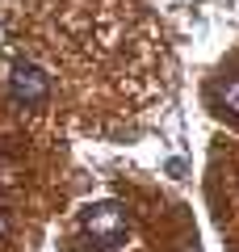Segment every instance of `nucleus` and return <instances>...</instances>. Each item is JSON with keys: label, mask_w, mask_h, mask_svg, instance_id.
Segmentation results:
<instances>
[{"label": "nucleus", "mask_w": 239, "mask_h": 252, "mask_svg": "<svg viewBox=\"0 0 239 252\" xmlns=\"http://www.w3.org/2000/svg\"><path fill=\"white\" fill-rule=\"evenodd\" d=\"M80 227L92 240V248H122L126 235H130V215H126L122 202H92V206L80 210Z\"/></svg>", "instance_id": "nucleus-1"}, {"label": "nucleus", "mask_w": 239, "mask_h": 252, "mask_svg": "<svg viewBox=\"0 0 239 252\" xmlns=\"http://www.w3.org/2000/svg\"><path fill=\"white\" fill-rule=\"evenodd\" d=\"M9 235V219H4V210H0V240Z\"/></svg>", "instance_id": "nucleus-4"}, {"label": "nucleus", "mask_w": 239, "mask_h": 252, "mask_svg": "<svg viewBox=\"0 0 239 252\" xmlns=\"http://www.w3.org/2000/svg\"><path fill=\"white\" fill-rule=\"evenodd\" d=\"M214 105H218L222 118H235V122H239V72L227 76V80L218 84V93H214Z\"/></svg>", "instance_id": "nucleus-3"}, {"label": "nucleus", "mask_w": 239, "mask_h": 252, "mask_svg": "<svg viewBox=\"0 0 239 252\" xmlns=\"http://www.w3.org/2000/svg\"><path fill=\"white\" fill-rule=\"evenodd\" d=\"M9 93H13L17 105H46L51 101V76L38 63L21 59V63H13V72H9Z\"/></svg>", "instance_id": "nucleus-2"}]
</instances>
